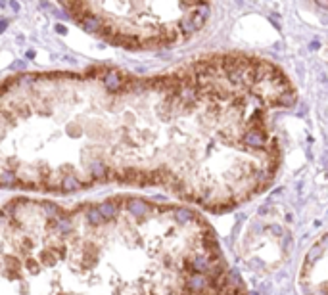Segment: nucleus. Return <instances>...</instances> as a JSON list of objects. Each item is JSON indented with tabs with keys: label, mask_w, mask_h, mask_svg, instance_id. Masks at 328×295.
Wrapping results in <instances>:
<instances>
[{
	"label": "nucleus",
	"mask_w": 328,
	"mask_h": 295,
	"mask_svg": "<svg viewBox=\"0 0 328 295\" xmlns=\"http://www.w3.org/2000/svg\"><path fill=\"white\" fill-rule=\"evenodd\" d=\"M12 67H14V69H23V63H21V61H15Z\"/></svg>",
	"instance_id": "7"
},
{
	"label": "nucleus",
	"mask_w": 328,
	"mask_h": 295,
	"mask_svg": "<svg viewBox=\"0 0 328 295\" xmlns=\"http://www.w3.org/2000/svg\"><path fill=\"white\" fill-rule=\"evenodd\" d=\"M65 171H69V173L63 174V178H61L60 192H63V194H73V192H77V190H83V184H81V180L77 178L75 171H73L71 167H68Z\"/></svg>",
	"instance_id": "3"
},
{
	"label": "nucleus",
	"mask_w": 328,
	"mask_h": 295,
	"mask_svg": "<svg viewBox=\"0 0 328 295\" xmlns=\"http://www.w3.org/2000/svg\"><path fill=\"white\" fill-rule=\"evenodd\" d=\"M10 6H12V10H14V12H19V4H17L15 0H12V2H10Z\"/></svg>",
	"instance_id": "6"
},
{
	"label": "nucleus",
	"mask_w": 328,
	"mask_h": 295,
	"mask_svg": "<svg viewBox=\"0 0 328 295\" xmlns=\"http://www.w3.org/2000/svg\"><path fill=\"white\" fill-rule=\"evenodd\" d=\"M83 213H84V219H86V224L91 228H100L106 224V219L102 217L98 205H84Z\"/></svg>",
	"instance_id": "4"
},
{
	"label": "nucleus",
	"mask_w": 328,
	"mask_h": 295,
	"mask_svg": "<svg viewBox=\"0 0 328 295\" xmlns=\"http://www.w3.org/2000/svg\"><path fill=\"white\" fill-rule=\"evenodd\" d=\"M77 21L83 25L84 31H89V33H92V35H102L104 29H106L104 19H102L98 14H92V12H86V14L81 15Z\"/></svg>",
	"instance_id": "2"
},
{
	"label": "nucleus",
	"mask_w": 328,
	"mask_h": 295,
	"mask_svg": "<svg viewBox=\"0 0 328 295\" xmlns=\"http://www.w3.org/2000/svg\"><path fill=\"white\" fill-rule=\"evenodd\" d=\"M56 31H58L60 35H65V33H68V29H65L63 25H56Z\"/></svg>",
	"instance_id": "5"
},
{
	"label": "nucleus",
	"mask_w": 328,
	"mask_h": 295,
	"mask_svg": "<svg viewBox=\"0 0 328 295\" xmlns=\"http://www.w3.org/2000/svg\"><path fill=\"white\" fill-rule=\"evenodd\" d=\"M27 58H29V60H33V58H35V52H33V50H29V52H27Z\"/></svg>",
	"instance_id": "9"
},
{
	"label": "nucleus",
	"mask_w": 328,
	"mask_h": 295,
	"mask_svg": "<svg viewBox=\"0 0 328 295\" xmlns=\"http://www.w3.org/2000/svg\"><path fill=\"white\" fill-rule=\"evenodd\" d=\"M127 81H129V77L125 75V73H121V71H117V69H107L106 75L102 77L104 88H106V92H110V94H121Z\"/></svg>",
	"instance_id": "1"
},
{
	"label": "nucleus",
	"mask_w": 328,
	"mask_h": 295,
	"mask_svg": "<svg viewBox=\"0 0 328 295\" xmlns=\"http://www.w3.org/2000/svg\"><path fill=\"white\" fill-rule=\"evenodd\" d=\"M6 25H8V21H0V33L6 29Z\"/></svg>",
	"instance_id": "8"
}]
</instances>
